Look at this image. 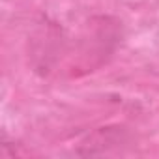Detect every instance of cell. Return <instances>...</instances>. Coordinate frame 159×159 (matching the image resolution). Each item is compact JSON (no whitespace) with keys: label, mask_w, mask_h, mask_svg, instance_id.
I'll return each mask as SVG.
<instances>
[{"label":"cell","mask_w":159,"mask_h":159,"mask_svg":"<svg viewBox=\"0 0 159 159\" xmlns=\"http://www.w3.org/2000/svg\"><path fill=\"white\" fill-rule=\"evenodd\" d=\"M122 41V23L111 15L92 17L88 21V32L83 36L81 52H79V64L86 73V64L90 56L88 71L107 64V60L116 51L118 43Z\"/></svg>","instance_id":"1"},{"label":"cell","mask_w":159,"mask_h":159,"mask_svg":"<svg viewBox=\"0 0 159 159\" xmlns=\"http://www.w3.org/2000/svg\"><path fill=\"white\" fill-rule=\"evenodd\" d=\"M135 142L133 131L124 124L103 125L90 131L81 142L77 144L75 153L84 157H98V155H112L124 153Z\"/></svg>","instance_id":"2"}]
</instances>
